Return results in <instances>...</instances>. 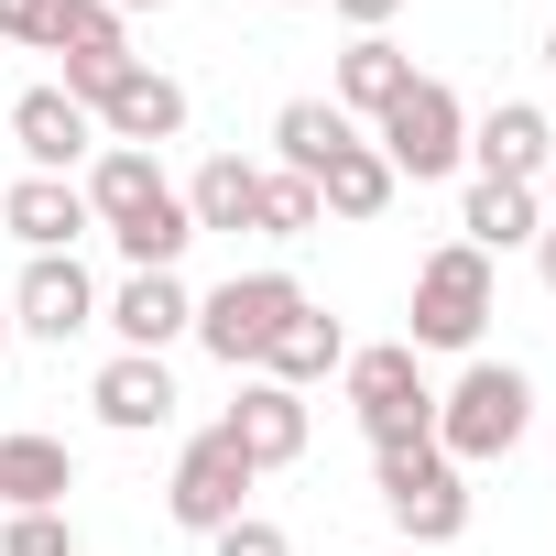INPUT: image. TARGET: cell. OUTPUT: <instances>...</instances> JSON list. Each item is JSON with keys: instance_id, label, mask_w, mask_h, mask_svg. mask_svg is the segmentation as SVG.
<instances>
[{"instance_id": "25", "label": "cell", "mask_w": 556, "mask_h": 556, "mask_svg": "<svg viewBox=\"0 0 556 556\" xmlns=\"http://www.w3.org/2000/svg\"><path fill=\"white\" fill-rule=\"evenodd\" d=\"M317 218H328V207H317V186H306V175H285V164L262 175V207H251V229H262V240H306Z\"/></svg>"}, {"instance_id": "33", "label": "cell", "mask_w": 556, "mask_h": 556, "mask_svg": "<svg viewBox=\"0 0 556 556\" xmlns=\"http://www.w3.org/2000/svg\"><path fill=\"white\" fill-rule=\"evenodd\" d=\"M0 350H12V295H0Z\"/></svg>"}, {"instance_id": "28", "label": "cell", "mask_w": 556, "mask_h": 556, "mask_svg": "<svg viewBox=\"0 0 556 556\" xmlns=\"http://www.w3.org/2000/svg\"><path fill=\"white\" fill-rule=\"evenodd\" d=\"M55 34V0H0V45H45Z\"/></svg>"}, {"instance_id": "5", "label": "cell", "mask_w": 556, "mask_h": 556, "mask_svg": "<svg viewBox=\"0 0 556 556\" xmlns=\"http://www.w3.org/2000/svg\"><path fill=\"white\" fill-rule=\"evenodd\" d=\"M480 328H491V251H469V240L426 251L415 262V339L404 350H480Z\"/></svg>"}, {"instance_id": "3", "label": "cell", "mask_w": 556, "mask_h": 556, "mask_svg": "<svg viewBox=\"0 0 556 556\" xmlns=\"http://www.w3.org/2000/svg\"><path fill=\"white\" fill-rule=\"evenodd\" d=\"M295 306H306L295 273H229L218 295H197V328H186V339H197L207 361H229V371H262V350L285 339Z\"/></svg>"}, {"instance_id": "13", "label": "cell", "mask_w": 556, "mask_h": 556, "mask_svg": "<svg viewBox=\"0 0 556 556\" xmlns=\"http://www.w3.org/2000/svg\"><path fill=\"white\" fill-rule=\"evenodd\" d=\"M99 328H121V350L164 361V339H186V328H197V295L175 285V273H121V295L99 306Z\"/></svg>"}, {"instance_id": "18", "label": "cell", "mask_w": 556, "mask_h": 556, "mask_svg": "<svg viewBox=\"0 0 556 556\" xmlns=\"http://www.w3.org/2000/svg\"><path fill=\"white\" fill-rule=\"evenodd\" d=\"M339 361H350V339H339V317H328V306L306 295V306L285 317V339L262 350V382H285V393H306V382H328Z\"/></svg>"}, {"instance_id": "10", "label": "cell", "mask_w": 556, "mask_h": 556, "mask_svg": "<svg viewBox=\"0 0 556 556\" xmlns=\"http://www.w3.org/2000/svg\"><path fill=\"white\" fill-rule=\"evenodd\" d=\"M88 121L110 131V142H131V153H153V142H175L186 131V88L164 77V66H121L99 99H88Z\"/></svg>"}, {"instance_id": "11", "label": "cell", "mask_w": 556, "mask_h": 556, "mask_svg": "<svg viewBox=\"0 0 556 556\" xmlns=\"http://www.w3.org/2000/svg\"><path fill=\"white\" fill-rule=\"evenodd\" d=\"M218 437H229L251 469H295V458H306V393H285V382H262V371H251L240 404L218 415Z\"/></svg>"}, {"instance_id": "16", "label": "cell", "mask_w": 556, "mask_h": 556, "mask_svg": "<svg viewBox=\"0 0 556 556\" xmlns=\"http://www.w3.org/2000/svg\"><path fill=\"white\" fill-rule=\"evenodd\" d=\"M88 404H99V426H110V437H153V426H175V371H164V361H142V350H121V361L88 382Z\"/></svg>"}, {"instance_id": "30", "label": "cell", "mask_w": 556, "mask_h": 556, "mask_svg": "<svg viewBox=\"0 0 556 556\" xmlns=\"http://www.w3.org/2000/svg\"><path fill=\"white\" fill-rule=\"evenodd\" d=\"M534 273H545V295H556V229H545V240H534Z\"/></svg>"}, {"instance_id": "31", "label": "cell", "mask_w": 556, "mask_h": 556, "mask_svg": "<svg viewBox=\"0 0 556 556\" xmlns=\"http://www.w3.org/2000/svg\"><path fill=\"white\" fill-rule=\"evenodd\" d=\"M534 197H545V218H556V164H545V175H534Z\"/></svg>"}, {"instance_id": "35", "label": "cell", "mask_w": 556, "mask_h": 556, "mask_svg": "<svg viewBox=\"0 0 556 556\" xmlns=\"http://www.w3.org/2000/svg\"><path fill=\"white\" fill-rule=\"evenodd\" d=\"M285 12H306V0H285Z\"/></svg>"}, {"instance_id": "9", "label": "cell", "mask_w": 556, "mask_h": 556, "mask_svg": "<svg viewBox=\"0 0 556 556\" xmlns=\"http://www.w3.org/2000/svg\"><path fill=\"white\" fill-rule=\"evenodd\" d=\"M12 328L23 339H77V328H99V285L77 273V251H34L23 262V285H12Z\"/></svg>"}, {"instance_id": "6", "label": "cell", "mask_w": 556, "mask_h": 556, "mask_svg": "<svg viewBox=\"0 0 556 556\" xmlns=\"http://www.w3.org/2000/svg\"><path fill=\"white\" fill-rule=\"evenodd\" d=\"M371 153L393 164V175H458L469 164V110H458V88L447 77H415L393 110H382V131H371Z\"/></svg>"}, {"instance_id": "22", "label": "cell", "mask_w": 556, "mask_h": 556, "mask_svg": "<svg viewBox=\"0 0 556 556\" xmlns=\"http://www.w3.org/2000/svg\"><path fill=\"white\" fill-rule=\"evenodd\" d=\"M251 207H262V164L207 153V164H197V186H186V218H197V229H251Z\"/></svg>"}, {"instance_id": "24", "label": "cell", "mask_w": 556, "mask_h": 556, "mask_svg": "<svg viewBox=\"0 0 556 556\" xmlns=\"http://www.w3.org/2000/svg\"><path fill=\"white\" fill-rule=\"evenodd\" d=\"M45 55L88 66V55H131V34H121V12H110V0H55V34H45Z\"/></svg>"}, {"instance_id": "17", "label": "cell", "mask_w": 556, "mask_h": 556, "mask_svg": "<svg viewBox=\"0 0 556 556\" xmlns=\"http://www.w3.org/2000/svg\"><path fill=\"white\" fill-rule=\"evenodd\" d=\"M350 142H361V131H350L339 99H285V110H273V153H285V175H306V186H317Z\"/></svg>"}, {"instance_id": "27", "label": "cell", "mask_w": 556, "mask_h": 556, "mask_svg": "<svg viewBox=\"0 0 556 556\" xmlns=\"http://www.w3.org/2000/svg\"><path fill=\"white\" fill-rule=\"evenodd\" d=\"M207 545H218V556H295V534H285V523H262V513H240V523L207 534Z\"/></svg>"}, {"instance_id": "8", "label": "cell", "mask_w": 556, "mask_h": 556, "mask_svg": "<svg viewBox=\"0 0 556 556\" xmlns=\"http://www.w3.org/2000/svg\"><path fill=\"white\" fill-rule=\"evenodd\" d=\"M251 480H262V469H251V458H240V447L207 426V437L175 458V491H164V513H175L186 534H229V523L251 513Z\"/></svg>"}, {"instance_id": "7", "label": "cell", "mask_w": 556, "mask_h": 556, "mask_svg": "<svg viewBox=\"0 0 556 556\" xmlns=\"http://www.w3.org/2000/svg\"><path fill=\"white\" fill-rule=\"evenodd\" d=\"M382 513L415 556H437V545L469 534V469L437 458V447H404V458H382Z\"/></svg>"}, {"instance_id": "29", "label": "cell", "mask_w": 556, "mask_h": 556, "mask_svg": "<svg viewBox=\"0 0 556 556\" xmlns=\"http://www.w3.org/2000/svg\"><path fill=\"white\" fill-rule=\"evenodd\" d=\"M328 12H339V23H350V34H382V23H393V12H404V0H328Z\"/></svg>"}, {"instance_id": "1", "label": "cell", "mask_w": 556, "mask_h": 556, "mask_svg": "<svg viewBox=\"0 0 556 556\" xmlns=\"http://www.w3.org/2000/svg\"><path fill=\"white\" fill-rule=\"evenodd\" d=\"M88 218L121 240V262H131V273H175V262H186V240H197L186 197H175V186H164V164H153V153H131V142H110V153L88 164Z\"/></svg>"}, {"instance_id": "23", "label": "cell", "mask_w": 556, "mask_h": 556, "mask_svg": "<svg viewBox=\"0 0 556 556\" xmlns=\"http://www.w3.org/2000/svg\"><path fill=\"white\" fill-rule=\"evenodd\" d=\"M393 186H404V175H393L371 142H350V153L317 175V207H328V218H382V207H393Z\"/></svg>"}, {"instance_id": "32", "label": "cell", "mask_w": 556, "mask_h": 556, "mask_svg": "<svg viewBox=\"0 0 556 556\" xmlns=\"http://www.w3.org/2000/svg\"><path fill=\"white\" fill-rule=\"evenodd\" d=\"M110 12H121V23H131V12H164V0H110Z\"/></svg>"}, {"instance_id": "15", "label": "cell", "mask_w": 556, "mask_h": 556, "mask_svg": "<svg viewBox=\"0 0 556 556\" xmlns=\"http://www.w3.org/2000/svg\"><path fill=\"white\" fill-rule=\"evenodd\" d=\"M0 229H12L23 251H77V229H99V218H88L77 175H23L12 197H0Z\"/></svg>"}, {"instance_id": "19", "label": "cell", "mask_w": 556, "mask_h": 556, "mask_svg": "<svg viewBox=\"0 0 556 556\" xmlns=\"http://www.w3.org/2000/svg\"><path fill=\"white\" fill-rule=\"evenodd\" d=\"M458 229H469V251L545 240V197H534V186H502V175H469V197H458Z\"/></svg>"}, {"instance_id": "26", "label": "cell", "mask_w": 556, "mask_h": 556, "mask_svg": "<svg viewBox=\"0 0 556 556\" xmlns=\"http://www.w3.org/2000/svg\"><path fill=\"white\" fill-rule=\"evenodd\" d=\"M0 556H77V534H66V513H12L0 523Z\"/></svg>"}, {"instance_id": "2", "label": "cell", "mask_w": 556, "mask_h": 556, "mask_svg": "<svg viewBox=\"0 0 556 556\" xmlns=\"http://www.w3.org/2000/svg\"><path fill=\"white\" fill-rule=\"evenodd\" d=\"M523 426H534V382H523L513 361H469V371L437 393V458H458V469L513 458Z\"/></svg>"}, {"instance_id": "21", "label": "cell", "mask_w": 556, "mask_h": 556, "mask_svg": "<svg viewBox=\"0 0 556 556\" xmlns=\"http://www.w3.org/2000/svg\"><path fill=\"white\" fill-rule=\"evenodd\" d=\"M404 88H415V55H404L393 34H361V45L339 55V110H350V121H382Z\"/></svg>"}, {"instance_id": "4", "label": "cell", "mask_w": 556, "mask_h": 556, "mask_svg": "<svg viewBox=\"0 0 556 556\" xmlns=\"http://www.w3.org/2000/svg\"><path fill=\"white\" fill-rule=\"evenodd\" d=\"M339 371H350V404H361L371 458L437 447V393H426V371H415V350H404V339H393V350H350Z\"/></svg>"}, {"instance_id": "36", "label": "cell", "mask_w": 556, "mask_h": 556, "mask_svg": "<svg viewBox=\"0 0 556 556\" xmlns=\"http://www.w3.org/2000/svg\"><path fill=\"white\" fill-rule=\"evenodd\" d=\"M393 556H415V545H393Z\"/></svg>"}, {"instance_id": "12", "label": "cell", "mask_w": 556, "mask_h": 556, "mask_svg": "<svg viewBox=\"0 0 556 556\" xmlns=\"http://www.w3.org/2000/svg\"><path fill=\"white\" fill-rule=\"evenodd\" d=\"M12 142H23L34 175H77L88 142H99V121H88V99H66V88H23V99H12Z\"/></svg>"}, {"instance_id": "14", "label": "cell", "mask_w": 556, "mask_h": 556, "mask_svg": "<svg viewBox=\"0 0 556 556\" xmlns=\"http://www.w3.org/2000/svg\"><path fill=\"white\" fill-rule=\"evenodd\" d=\"M469 164H480V175H502V186H534V175L556 164V131H545V110H534V99H502V110H480V121H469Z\"/></svg>"}, {"instance_id": "20", "label": "cell", "mask_w": 556, "mask_h": 556, "mask_svg": "<svg viewBox=\"0 0 556 556\" xmlns=\"http://www.w3.org/2000/svg\"><path fill=\"white\" fill-rule=\"evenodd\" d=\"M66 491H77V458L55 437H0V502L12 513H66Z\"/></svg>"}, {"instance_id": "34", "label": "cell", "mask_w": 556, "mask_h": 556, "mask_svg": "<svg viewBox=\"0 0 556 556\" xmlns=\"http://www.w3.org/2000/svg\"><path fill=\"white\" fill-rule=\"evenodd\" d=\"M545 77H556V23H545Z\"/></svg>"}]
</instances>
